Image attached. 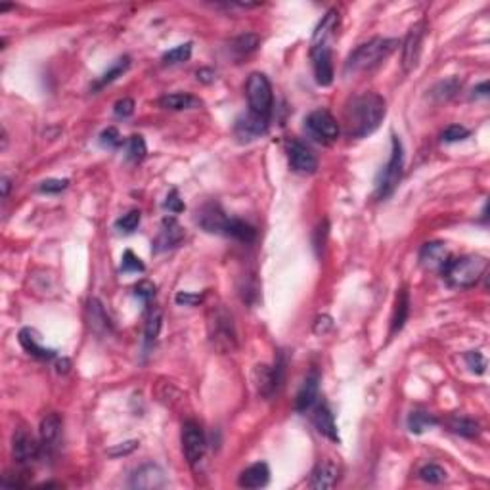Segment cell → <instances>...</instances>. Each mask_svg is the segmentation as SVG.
<instances>
[{
	"label": "cell",
	"mask_w": 490,
	"mask_h": 490,
	"mask_svg": "<svg viewBox=\"0 0 490 490\" xmlns=\"http://www.w3.org/2000/svg\"><path fill=\"white\" fill-rule=\"evenodd\" d=\"M144 270H146L144 263H142V261H140V258L136 257L131 249H126V251L123 253L121 272H144Z\"/></svg>",
	"instance_id": "b9f144b4"
},
{
	"label": "cell",
	"mask_w": 490,
	"mask_h": 490,
	"mask_svg": "<svg viewBox=\"0 0 490 490\" xmlns=\"http://www.w3.org/2000/svg\"><path fill=\"white\" fill-rule=\"evenodd\" d=\"M129 67H131V58H129V56H121L119 60L113 61L112 67H109L106 73L102 75V77H100V79L92 85L94 92H96V90H100V88H104V86L112 85L115 79H119L121 75L125 73Z\"/></svg>",
	"instance_id": "f546056e"
},
{
	"label": "cell",
	"mask_w": 490,
	"mask_h": 490,
	"mask_svg": "<svg viewBox=\"0 0 490 490\" xmlns=\"http://www.w3.org/2000/svg\"><path fill=\"white\" fill-rule=\"evenodd\" d=\"M184 236H186L184 228L179 225V220L174 219V217H165L160 226V232H157V236H155L152 241V251L153 253L169 251V249H172V247H177V245L182 244Z\"/></svg>",
	"instance_id": "7c38bea8"
},
{
	"label": "cell",
	"mask_w": 490,
	"mask_h": 490,
	"mask_svg": "<svg viewBox=\"0 0 490 490\" xmlns=\"http://www.w3.org/2000/svg\"><path fill=\"white\" fill-rule=\"evenodd\" d=\"M486 266H489V261L481 255H465L460 258L452 257L441 274L452 287L470 289V287H475L479 280L483 278Z\"/></svg>",
	"instance_id": "3957f363"
},
{
	"label": "cell",
	"mask_w": 490,
	"mask_h": 490,
	"mask_svg": "<svg viewBox=\"0 0 490 490\" xmlns=\"http://www.w3.org/2000/svg\"><path fill=\"white\" fill-rule=\"evenodd\" d=\"M385 112H387V104L379 94H358L345 106V133L352 138H366L368 134L378 131L385 117Z\"/></svg>",
	"instance_id": "6da1fadb"
},
{
	"label": "cell",
	"mask_w": 490,
	"mask_h": 490,
	"mask_svg": "<svg viewBox=\"0 0 490 490\" xmlns=\"http://www.w3.org/2000/svg\"><path fill=\"white\" fill-rule=\"evenodd\" d=\"M446 425H448V429L452 433H456V435L465 438H475L481 433V425L475 419H471V417L454 416L446 422Z\"/></svg>",
	"instance_id": "f1b7e54d"
},
{
	"label": "cell",
	"mask_w": 490,
	"mask_h": 490,
	"mask_svg": "<svg viewBox=\"0 0 490 490\" xmlns=\"http://www.w3.org/2000/svg\"><path fill=\"white\" fill-rule=\"evenodd\" d=\"M312 69H314V77L320 86H330L333 83V61H331L330 44H322V47L311 48Z\"/></svg>",
	"instance_id": "e0dca14e"
},
{
	"label": "cell",
	"mask_w": 490,
	"mask_h": 490,
	"mask_svg": "<svg viewBox=\"0 0 490 490\" xmlns=\"http://www.w3.org/2000/svg\"><path fill=\"white\" fill-rule=\"evenodd\" d=\"M258 44H261L258 35L245 33V35H241V37H238V39L234 40L232 50L236 54H239V56H249V54H253L255 50H257Z\"/></svg>",
	"instance_id": "e575fe53"
},
{
	"label": "cell",
	"mask_w": 490,
	"mask_h": 490,
	"mask_svg": "<svg viewBox=\"0 0 490 490\" xmlns=\"http://www.w3.org/2000/svg\"><path fill=\"white\" fill-rule=\"evenodd\" d=\"M408 314H410V295H408V292L402 287V289H398L395 309H393L391 335H395V333H398V331L405 328L406 320H408Z\"/></svg>",
	"instance_id": "4316f807"
},
{
	"label": "cell",
	"mask_w": 490,
	"mask_h": 490,
	"mask_svg": "<svg viewBox=\"0 0 490 490\" xmlns=\"http://www.w3.org/2000/svg\"><path fill=\"white\" fill-rule=\"evenodd\" d=\"M8 192H10V180H8L6 177H4V179H2V196L6 198Z\"/></svg>",
	"instance_id": "f5cc1de1"
},
{
	"label": "cell",
	"mask_w": 490,
	"mask_h": 490,
	"mask_svg": "<svg viewBox=\"0 0 490 490\" xmlns=\"http://www.w3.org/2000/svg\"><path fill=\"white\" fill-rule=\"evenodd\" d=\"M161 322H163V316H161L160 309H153L148 314L146 320V330H144V341H146V347L153 345V341L157 339L161 331Z\"/></svg>",
	"instance_id": "836d02e7"
},
{
	"label": "cell",
	"mask_w": 490,
	"mask_h": 490,
	"mask_svg": "<svg viewBox=\"0 0 490 490\" xmlns=\"http://www.w3.org/2000/svg\"><path fill=\"white\" fill-rule=\"evenodd\" d=\"M287 152H289V165L293 167V171L303 172V174H312L318 169V157L316 153L312 152L311 148L299 142V140H293L287 146Z\"/></svg>",
	"instance_id": "5bb4252c"
},
{
	"label": "cell",
	"mask_w": 490,
	"mask_h": 490,
	"mask_svg": "<svg viewBox=\"0 0 490 490\" xmlns=\"http://www.w3.org/2000/svg\"><path fill=\"white\" fill-rule=\"evenodd\" d=\"M245 94H247V102H249V112L270 119L272 107H274V94H272L270 80L265 73L255 71V73L249 75V79L245 83Z\"/></svg>",
	"instance_id": "5b68a950"
},
{
	"label": "cell",
	"mask_w": 490,
	"mask_h": 490,
	"mask_svg": "<svg viewBox=\"0 0 490 490\" xmlns=\"http://www.w3.org/2000/svg\"><path fill=\"white\" fill-rule=\"evenodd\" d=\"M268 123L270 119L266 117H261L257 113H247L244 117H239L234 125V134L236 138H239L241 142H251L255 138H261L263 134H266L268 131Z\"/></svg>",
	"instance_id": "2e32d148"
},
{
	"label": "cell",
	"mask_w": 490,
	"mask_h": 490,
	"mask_svg": "<svg viewBox=\"0 0 490 490\" xmlns=\"http://www.w3.org/2000/svg\"><path fill=\"white\" fill-rule=\"evenodd\" d=\"M131 489L138 490H157L167 484L165 471L155 464L140 465L138 470L131 475Z\"/></svg>",
	"instance_id": "4fadbf2b"
},
{
	"label": "cell",
	"mask_w": 490,
	"mask_h": 490,
	"mask_svg": "<svg viewBox=\"0 0 490 490\" xmlns=\"http://www.w3.org/2000/svg\"><path fill=\"white\" fill-rule=\"evenodd\" d=\"M391 138V157L376 179V198L378 199H387L389 196H393V192L400 184V179H402V169H405L402 142L397 134H393Z\"/></svg>",
	"instance_id": "277c9868"
},
{
	"label": "cell",
	"mask_w": 490,
	"mask_h": 490,
	"mask_svg": "<svg viewBox=\"0 0 490 490\" xmlns=\"http://www.w3.org/2000/svg\"><path fill=\"white\" fill-rule=\"evenodd\" d=\"M209 335H211V343L219 349V351H234L238 339H236V328H234L232 316L225 311V309H215L209 314Z\"/></svg>",
	"instance_id": "8992f818"
},
{
	"label": "cell",
	"mask_w": 490,
	"mask_h": 490,
	"mask_svg": "<svg viewBox=\"0 0 490 490\" xmlns=\"http://www.w3.org/2000/svg\"><path fill=\"white\" fill-rule=\"evenodd\" d=\"M163 207H165L169 213H174V215H177V213L184 211L186 205H184V201L180 199L179 190H171V192H169V196H167Z\"/></svg>",
	"instance_id": "bcb514c9"
},
{
	"label": "cell",
	"mask_w": 490,
	"mask_h": 490,
	"mask_svg": "<svg viewBox=\"0 0 490 490\" xmlns=\"http://www.w3.org/2000/svg\"><path fill=\"white\" fill-rule=\"evenodd\" d=\"M138 441H126V443H121L117 444V446H113V448H109L107 450V456L112 458H119V456H126V454H131V452H134L136 448H138Z\"/></svg>",
	"instance_id": "7dc6e473"
},
{
	"label": "cell",
	"mask_w": 490,
	"mask_h": 490,
	"mask_svg": "<svg viewBox=\"0 0 490 490\" xmlns=\"http://www.w3.org/2000/svg\"><path fill=\"white\" fill-rule=\"evenodd\" d=\"M339 470L337 465L333 464L331 460H322L311 473V481L309 486L314 490H328L333 489L337 484Z\"/></svg>",
	"instance_id": "ffe728a7"
},
{
	"label": "cell",
	"mask_w": 490,
	"mask_h": 490,
	"mask_svg": "<svg viewBox=\"0 0 490 490\" xmlns=\"http://www.w3.org/2000/svg\"><path fill=\"white\" fill-rule=\"evenodd\" d=\"M192 58V42H184L179 47L171 48L169 52L163 54V64L165 66H177V64H184Z\"/></svg>",
	"instance_id": "1f68e13d"
},
{
	"label": "cell",
	"mask_w": 490,
	"mask_h": 490,
	"mask_svg": "<svg viewBox=\"0 0 490 490\" xmlns=\"http://www.w3.org/2000/svg\"><path fill=\"white\" fill-rule=\"evenodd\" d=\"M20 343L31 357H37L40 358V360H50V358L56 357V351H54V349H48L44 345H40L37 331L31 330V328H23V330L20 331Z\"/></svg>",
	"instance_id": "d4e9b609"
},
{
	"label": "cell",
	"mask_w": 490,
	"mask_h": 490,
	"mask_svg": "<svg viewBox=\"0 0 490 490\" xmlns=\"http://www.w3.org/2000/svg\"><path fill=\"white\" fill-rule=\"evenodd\" d=\"M438 424V419L429 412H422V410H414L408 416V429L414 435H422L429 427H435Z\"/></svg>",
	"instance_id": "4dcf8cb0"
},
{
	"label": "cell",
	"mask_w": 490,
	"mask_h": 490,
	"mask_svg": "<svg viewBox=\"0 0 490 490\" xmlns=\"http://www.w3.org/2000/svg\"><path fill=\"white\" fill-rule=\"evenodd\" d=\"M331 328V318L330 316H320L318 320H316V324H314V331L316 333H322L324 335L325 331Z\"/></svg>",
	"instance_id": "f907efd6"
},
{
	"label": "cell",
	"mask_w": 490,
	"mask_h": 490,
	"mask_svg": "<svg viewBox=\"0 0 490 490\" xmlns=\"http://www.w3.org/2000/svg\"><path fill=\"white\" fill-rule=\"evenodd\" d=\"M42 452V444L25 429H16L12 437V454L13 460L21 465H27L39 460Z\"/></svg>",
	"instance_id": "8fae6325"
},
{
	"label": "cell",
	"mask_w": 490,
	"mask_h": 490,
	"mask_svg": "<svg viewBox=\"0 0 490 490\" xmlns=\"http://www.w3.org/2000/svg\"><path fill=\"white\" fill-rule=\"evenodd\" d=\"M90 324L96 331H107L112 328V322L106 316V311H104V306L100 305L98 299L90 301Z\"/></svg>",
	"instance_id": "d590c367"
},
{
	"label": "cell",
	"mask_w": 490,
	"mask_h": 490,
	"mask_svg": "<svg viewBox=\"0 0 490 490\" xmlns=\"http://www.w3.org/2000/svg\"><path fill=\"white\" fill-rule=\"evenodd\" d=\"M146 140L142 138L140 134H134V136L126 140V160L133 161V163H140L146 157Z\"/></svg>",
	"instance_id": "d6a6232c"
},
{
	"label": "cell",
	"mask_w": 490,
	"mask_h": 490,
	"mask_svg": "<svg viewBox=\"0 0 490 490\" xmlns=\"http://www.w3.org/2000/svg\"><path fill=\"white\" fill-rule=\"evenodd\" d=\"M258 376V395H263L265 398H272L280 391V387L284 383L285 376V358L284 354H280L276 360V364L268 368V366H257Z\"/></svg>",
	"instance_id": "9c48e42d"
},
{
	"label": "cell",
	"mask_w": 490,
	"mask_h": 490,
	"mask_svg": "<svg viewBox=\"0 0 490 490\" xmlns=\"http://www.w3.org/2000/svg\"><path fill=\"white\" fill-rule=\"evenodd\" d=\"M339 27V12L337 10H330L325 13L322 21H320L316 29H314V35H312V47H322V44H328L330 39L335 35Z\"/></svg>",
	"instance_id": "484cf974"
},
{
	"label": "cell",
	"mask_w": 490,
	"mask_h": 490,
	"mask_svg": "<svg viewBox=\"0 0 490 490\" xmlns=\"http://www.w3.org/2000/svg\"><path fill=\"white\" fill-rule=\"evenodd\" d=\"M270 483V467L265 462L249 465L247 470L239 473L238 484L241 489H263Z\"/></svg>",
	"instance_id": "603a6c76"
},
{
	"label": "cell",
	"mask_w": 490,
	"mask_h": 490,
	"mask_svg": "<svg viewBox=\"0 0 490 490\" xmlns=\"http://www.w3.org/2000/svg\"><path fill=\"white\" fill-rule=\"evenodd\" d=\"M465 364H467V368H470L473 374H477V376L484 374V370H486V360H484V357L479 351L465 352Z\"/></svg>",
	"instance_id": "60d3db41"
},
{
	"label": "cell",
	"mask_w": 490,
	"mask_h": 490,
	"mask_svg": "<svg viewBox=\"0 0 490 490\" xmlns=\"http://www.w3.org/2000/svg\"><path fill=\"white\" fill-rule=\"evenodd\" d=\"M39 433H40V444H42V448H44V450H52V448H56L61 437V417L58 416L56 412H52V414H48V416L42 417Z\"/></svg>",
	"instance_id": "7402d4cb"
},
{
	"label": "cell",
	"mask_w": 490,
	"mask_h": 490,
	"mask_svg": "<svg viewBox=\"0 0 490 490\" xmlns=\"http://www.w3.org/2000/svg\"><path fill=\"white\" fill-rule=\"evenodd\" d=\"M222 236H230V238L239 239V241H244V244H249V241H253V239L257 238V230H255L249 222L230 217L228 222H226L225 234H222Z\"/></svg>",
	"instance_id": "83f0119b"
},
{
	"label": "cell",
	"mask_w": 490,
	"mask_h": 490,
	"mask_svg": "<svg viewBox=\"0 0 490 490\" xmlns=\"http://www.w3.org/2000/svg\"><path fill=\"white\" fill-rule=\"evenodd\" d=\"M160 106L169 112H184V109H198L203 102L190 92H172L160 98Z\"/></svg>",
	"instance_id": "cb8c5ba5"
},
{
	"label": "cell",
	"mask_w": 490,
	"mask_h": 490,
	"mask_svg": "<svg viewBox=\"0 0 490 490\" xmlns=\"http://www.w3.org/2000/svg\"><path fill=\"white\" fill-rule=\"evenodd\" d=\"M425 33H427V23L425 21H417L416 25L406 35L405 42H402V67L406 73H410L412 69H416L417 61H419V54H422V44H424Z\"/></svg>",
	"instance_id": "30bf717a"
},
{
	"label": "cell",
	"mask_w": 490,
	"mask_h": 490,
	"mask_svg": "<svg viewBox=\"0 0 490 490\" xmlns=\"http://www.w3.org/2000/svg\"><path fill=\"white\" fill-rule=\"evenodd\" d=\"M134 295L142 299L144 303H150L155 297V285L150 280H142V282L134 285Z\"/></svg>",
	"instance_id": "ee69618b"
},
{
	"label": "cell",
	"mask_w": 490,
	"mask_h": 490,
	"mask_svg": "<svg viewBox=\"0 0 490 490\" xmlns=\"http://www.w3.org/2000/svg\"><path fill=\"white\" fill-rule=\"evenodd\" d=\"M470 136V131L462 125H450L444 129L441 133V140L446 142V144H452V142H460V140H465Z\"/></svg>",
	"instance_id": "ab89813d"
},
{
	"label": "cell",
	"mask_w": 490,
	"mask_h": 490,
	"mask_svg": "<svg viewBox=\"0 0 490 490\" xmlns=\"http://www.w3.org/2000/svg\"><path fill=\"white\" fill-rule=\"evenodd\" d=\"M305 129L312 138L318 140L322 144H331L339 136L337 119L325 109H316V112L309 113L305 119Z\"/></svg>",
	"instance_id": "52a82bcc"
},
{
	"label": "cell",
	"mask_w": 490,
	"mask_h": 490,
	"mask_svg": "<svg viewBox=\"0 0 490 490\" xmlns=\"http://www.w3.org/2000/svg\"><path fill=\"white\" fill-rule=\"evenodd\" d=\"M205 448L207 441L201 425L196 422H186L182 425V452H184L186 462L196 467L205 456Z\"/></svg>",
	"instance_id": "ba28073f"
},
{
	"label": "cell",
	"mask_w": 490,
	"mask_h": 490,
	"mask_svg": "<svg viewBox=\"0 0 490 490\" xmlns=\"http://www.w3.org/2000/svg\"><path fill=\"white\" fill-rule=\"evenodd\" d=\"M228 215L220 209L219 203H205L198 211V225L211 234H225V226L228 222Z\"/></svg>",
	"instance_id": "ac0fdd59"
},
{
	"label": "cell",
	"mask_w": 490,
	"mask_h": 490,
	"mask_svg": "<svg viewBox=\"0 0 490 490\" xmlns=\"http://www.w3.org/2000/svg\"><path fill=\"white\" fill-rule=\"evenodd\" d=\"M174 301H177V305H180V306H196V305H199L201 301H203V295H199V293L180 292V293H177Z\"/></svg>",
	"instance_id": "681fc988"
},
{
	"label": "cell",
	"mask_w": 490,
	"mask_h": 490,
	"mask_svg": "<svg viewBox=\"0 0 490 490\" xmlns=\"http://www.w3.org/2000/svg\"><path fill=\"white\" fill-rule=\"evenodd\" d=\"M100 142H102V146L115 150V148L123 146V136H121L119 131L115 126H107L106 131L100 134Z\"/></svg>",
	"instance_id": "7bdbcfd3"
},
{
	"label": "cell",
	"mask_w": 490,
	"mask_h": 490,
	"mask_svg": "<svg viewBox=\"0 0 490 490\" xmlns=\"http://www.w3.org/2000/svg\"><path fill=\"white\" fill-rule=\"evenodd\" d=\"M450 258L452 255L444 241H429L419 251V265L424 266L425 270L443 272Z\"/></svg>",
	"instance_id": "9a60e30c"
},
{
	"label": "cell",
	"mask_w": 490,
	"mask_h": 490,
	"mask_svg": "<svg viewBox=\"0 0 490 490\" xmlns=\"http://www.w3.org/2000/svg\"><path fill=\"white\" fill-rule=\"evenodd\" d=\"M140 220H142V213H140L138 209H133V211L125 213L123 217H119V219L115 220V228H117L119 232L131 234L138 228Z\"/></svg>",
	"instance_id": "74e56055"
},
{
	"label": "cell",
	"mask_w": 490,
	"mask_h": 490,
	"mask_svg": "<svg viewBox=\"0 0 490 490\" xmlns=\"http://www.w3.org/2000/svg\"><path fill=\"white\" fill-rule=\"evenodd\" d=\"M417 475H419V479H422L424 483H429V484H441L446 481V471L437 464L422 465L419 471H417Z\"/></svg>",
	"instance_id": "8d00e7d4"
},
{
	"label": "cell",
	"mask_w": 490,
	"mask_h": 490,
	"mask_svg": "<svg viewBox=\"0 0 490 490\" xmlns=\"http://www.w3.org/2000/svg\"><path fill=\"white\" fill-rule=\"evenodd\" d=\"M318 391H320V374L316 370H312L306 379L301 385L297 397H295V410L305 414L311 408H314L316 400H318Z\"/></svg>",
	"instance_id": "d6986e66"
},
{
	"label": "cell",
	"mask_w": 490,
	"mask_h": 490,
	"mask_svg": "<svg viewBox=\"0 0 490 490\" xmlns=\"http://www.w3.org/2000/svg\"><path fill=\"white\" fill-rule=\"evenodd\" d=\"M312 424L318 429L320 435H324L325 438H330L333 443L339 444V431L337 425H335V417H333V412L330 410L328 405H314V414H312Z\"/></svg>",
	"instance_id": "44dd1931"
},
{
	"label": "cell",
	"mask_w": 490,
	"mask_h": 490,
	"mask_svg": "<svg viewBox=\"0 0 490 490\" xmlns=\"http://www.w3.org/2000/svg\"><path fill=\"white\" fill-rule=\"evenodd\" d=\"M398 47L395 39H371L364 44H360L357 50H352L351 56L345 61V73L357 75L362 71H370L374 67L381 66Z\"/></svg>",
	"instance_id": "7a4b0ae2"
},
{
	"label": "cell",
	"mask_w": 490,
	"mask_h": 490,
	"mask_svg": "<svg viewBox=\"0 0 490 490\" xmlns=\"http://www.w3.org/2000/svg\"><path fill=\"white\" fill-rule=\"evenodd\" d=\"M460 86H462V80L446 79L443 80V83H438V85L433 88V96H437L438 100H448L458 92Z\"/></svg>",
	"instance_id": "f35d334b"
},
{
	"label": "cell",
	"mask_w": 490,
	"mask_h": 490,
	"mask_svg": "<svg viewBox=\"0 0 490 490\" xmlns=\"http://www.w3.org/2000/svg\"><path fill=\"white\" fill-rule=\"evenodd\" d=\"M113 113L117 115V117H131L134 113V100L133 98H123L119 100V102H115V106H113Z\"/></svg>",
	"instance_id": "c3c4849f"
},
{
	"label": "cell",
	"mask_w": 490,
	"mask_h": 490,
	"mask_svg": "<svg viewBox=\"0 0 490 490\" xmlns=\"http://www.w3.org/2000/svg\"><path fill=\"white\" fill-rule=\"evenodd\" d=\"M473 96H475V98H479V96H481V98H486V96H489V83L484 80V83H481L479 86H475V88H473Z\"/></svg>",
	"instance_id": "816d5d0a"
},
{
	"label": "cell",
	"mask_w": 490,
	"mask_h": 490,
	"mask_svg": "<svg viewBox=\"0 0 490 490\" xmlns=\"http://www.w3.org/2000/svg\"><path fill=\"white\" fill-rule=\"evenodd\" d=\"M67 186H69V180L67 179H50L40 182L39 190L44 193H60L66 190Z\"/></svg>",
	"instance_id": "f6af8a7d"
}]
</instances>
